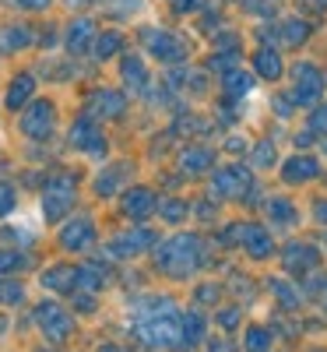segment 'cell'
<instances>
[{
  "label": "cell",
  "instance_id": "24",
  "mask_svg": "<svg viewBox=\"0 0 327 352\" xmlns=\"http://www.w3.org/2000/svg\"><path fill=\"white\" fill-rule=\"evenodd\" d=\"M207 159H212L207 152H187V155H183V169L197 173V169H204V166H207Z\"/></svg>",
  "mask_w": 327,
  "mask_h": 352
},
{
  "label": "cell",
  "instance_id": "30",
  "mask_svg": "<svg viewBox=\"0 0 327 352\" xmlns=\"http://www.w3.org/2000/svg\"><path fill=\"white\" fill-rule=\"evenodd\" d=\"M285 36H289V43H300V39L306 36V28L295 25V21H289V25H285Z\"/></svg>",
  "mask_w": 327,
  "mask_h": 352
},
{
  "label": "cell",
  "instance_id": "20",
  "mask_svg": "<svg viewBox=\"0 0 327 352\" xmlns=\"http://www.w3.org/2000/svg\"><path fill=\"white\" fill-rule=\"evenodd\" d=\"M88 36H92V21H78V25L71 28V36H67L71 50H74V53H81V50H84V43H88Z\"/></svg>",
  "mask_w": 327,
  "mask_h": 352
},
{
  "label": "cell",
  "instance_id": "37",
  "mask_svg": "<svg viewBox=\"0 0 327 352\" xmlns=\"http://www.w3.org/2000/svg\"><path fill=\"white\" fill-rule=\"evenodd\" d=\"M102 352H124V349H116V345H106V349H102Z\"/></svg>",
  "mask_w": 327,
  "mask_h": 352
},
{
  "label": "cell",
  "instance_id": "6",
  "mask_svg": "<svg viewBox=\"0 0 327 352\" xmlns=\"http://www.w3.org/2000/svg\"><path fill=\"white\" fill-rule=\"evenodd\" d=\"M320 88H324V81H320V71L313 64H300V67H295V99H300V102H313L320 96Z\"/></svg>",
  "mask_w": 327,
  "mask_h": 352
},
{
  "label": "cell",
  "instance_id": "9",
  "mask_svg": "<svg viewBox=\"0 0 327 352\" xmlns=\"http://www.w3.org/2000/svg\"><path fill=\"white\" fill-rule=\"evenodd\" d=\"M317 250L313 247H306V243H292L289 250H285V268L289 272H310V268H317Z\"/></svg>",
  "mask_w": 327,
  "mask_h": 352
},
{
  "label": "cell",
  "instance_id": "36",
  "mask_svg": "<svg viewBox=\"0 0 327 352\" xmlns=\"http://www.w3.org/2000/svg\"><path fill=\"white\" fill-rule=\"evenodd\" d=\"M212 352H232V345H229V342H218V345H215Z\"/></svg>",
  "mask_w": 327,
  "mask_h": 352
},
{
  "label": "cell",
  "instance_id": "33",
  "mask_svg": "<svg viewBox=\"0 0 327 352\" xmlns=\"http://www.w3.org/2000/svg\"><path fill=\"white\" fill-rule=\"evenodd\" d=\"M267 159H275V148H271V144H260V148H257V166H271Z\"/></svg>",
  "mask_w": 327,
  "mask_h": 352
},
{
  "label": "cell",
  "instance_id": "15",
  "mask_svg": "<svg viewBox=\"0 0 327 352\" xmlns=\"http://www.w3.org/2000/svg\"><path fill=\"white\" fill-rule=\"evenodd\" d=\"M32 88H36V81L28 78V74H21V78H18V81L8 88V106H11V109H18V106H21L28 96H32Z\"/></svg>",
  "mask_w": 327,
  "mask_h": 352
},
{
  "label": "cell",
  "instance_id": "26",
  "mask_svg": "<svg viewBox=\"0 0 327 352\" xmlns=\"http://www.w3.org/2000/svg\"><path fill=\"white\" fill-rule=\"evenodd\" d=\"M271 289H275V292H278V296H282V307H289V310H292V307H300V296H295V292H292L289 285H282V282H275Z\"/></svg>",
  "mask_w": 327,
  "mask_h": 352
},
{
  "label": "cell",
  "instance_id": "8",
  "mask_svg": "<svg viewBox=\"0 0 327 352\" xmlns=\"http://www.w3.org/2000/svg\"><path fill=\"white\" fill-rule=\"evenodd\" d=\"M232 236L247 240V247H250L253 257H267V254H271V236H267L260 226H240V229H232Z\"/></svg>",
  "mask_w": 327,
  "mask_h": 352
},
{
  "label": "cell",
  "instance_id": "34",
  "mask_svg": "<svg viewBox=\"0 0 327 352\" xmlns=\"http://www.w3.org/2000/svg\"><path fill=\"white\" fill-rule=\"evenodd\" d=\"M0 300H21V285H0Z\"/></svg>",
  "mask_w": 327,
  "mask_h": 352
},
{
  "label": "cell",
  "instance_id": "7",
  "mask_svg": "<svg viewBox=\"0 0 327 352\" xmlns=\"http://www.w3.org/2000/svg\"><path fill=\"white\" fill-rule=\"evenodd\" d=\"M92 240H95V229H92V222H88V219H74L60 232V243L67 250H84V247H92Z\"/></svg>",
  "mask_w": 327,
  "mask_h": 352
},
{
  "label": "cell",
  "instance_id": "3",
  "mask_svg": "<svg viewBox=\"0 0 327 352\" xmlns=\"http://www.w3.org/2000/svg\"><path fill=\"white\" fill-rule=\"evenodd\" d=\"M74 201V176H56V180L46 187L43 194V208H46V219H60Z\"/></svg>",
  "mask_w": 327,
  "mask_h": 352
},
{
  "label": "cell",
  "instance_id": "17",
  "mask_svg": "<svg viewBox=\"0 0 327 352\" xmlns=\"http://www.w3.org/2000/svg\"><path fill=\"white\" fill-rule=\"evenodd\" d=\"M43 282H46L49 289H74V285H78V272H71V268H53L49 275H43Z\"/></svg>",
  "mask_w": 327,
  "mask_h": 352
},
{
  "label": "cell",
  "instance_id": "19",
  "mask_svg": "<svg viewBox=\"0 0 327 352\" xmlns=\"http://www.w3.org/2000/svg\"><path fill=\"white\" fill-rule=\"evenodd\" d=\"M257 71H260L264 78H278V74H282L278 56H275V53H267V50H260V53H257Z\"/></svg>",
  "mask_w": 327,
  "mask_h": 352
},
{
  "label": "cell",
  "instance_id": "12",
  "mask_svg": "<svg viewBox=\"0 0 327 352\" xmlns=\"http://www.w3.org/2000/svg\"><path fill=\"white\" fill-rule=\"evenodd\" d=\"M201 338H204V317H201V314H187V317L180 320V345L194 349Z\"/></svg>",
  "mask_w": 327,
  "mask_h": 352
},
{
  "label": "cell",
  "instance_id": "5",
  "mask_svg": "<svg viewBox=\"0 0 327 352\" xmlns=\"http://www.w3.org/2000/svg\"><path fill=\"white\" fill-rule=\"evenodd\" d=\"M21 127H25L28 138H49V131H53V106L49 102H36L32 109L25 113Z\"/></svg>",
  "mask_w": 327,
  "mask_h": 352
},
{
  "label": "cell",
  "instance_id": "2",
  "mask_svg": "<svg viewBox=\"0 0 327 352\" xmlns=\"http://www.w3.org/2000/svg\"><path fill=\"white\" fill-rule=\"evenodd\" d=\"M201 261V243L197 236H176L159 250V264L172 275V278H187Z\"/></svg>",
  "mask_w": 327,
  "mask_h": 352
},
{
  "label": "cell",
  "instance_id": "16",
  "mask_svg": "<svg viewBox=\"0 0 327 352\" xmlns=\"http://www.w3.org/2000/svg\"><path fill=\"white\" fill-rule=\"evenodd\" d=\"M144 243H152V232H131V236H120L113 243V254H137Z\"/></svg>",
  "mask_w": 327,
  "mask_h": 352
},
{
  "label": "cell",
  "instance_id": "22",
  "mask_svg": "<svg viewBox=\"0 0 327 352\" xmlns=\"http://www.w3.org/2000/svg\"><path fill=\"white\" fill-rule=\"evenodd\" d=\"M95 102H99L95 109H99V113H106V116H116V113L124 109V99L116 96V92H102V96H95Z\"/></svg>",
  "mask_w": 327,
  "mask_h": 352
},
{
  "label": "cell",
  "instance_id": "32",
  "mask_svg": "<svg viewBox=\"0 0 327 352\" xmlns=\"http://www.w3.org/2000/svg\"><path fill=\"white\" fill-rule=\"evenodd\" d=\"M18 264H21L18 254H0V272H11V268H18Z\"/></svg>",
  "mask_w": 327,
  "mask_h": 352
},
{
  "label": "cell",
  "instance_id": "13",
  "mask_svg": "<svg viewBox=\"0 0 327 352\" xmlns=\"http://www.w3.org/2000/svg\"><path fill=\"white\" fill-rule=\"evenodd\" d=\"M124 208H127V215H131V219H144L148 212L155 208V197L148 194V190H131V194H127V201H124Z\"/></svg>",
  "mask_w": 327,
  "mask_h": 352
},
{
  "label": "cell",
  "instance_id": "25",
  "mask_svg": "<svg viewBox=\"0 0 327 352\" xmlns=\"http://www.w3.org/2000/svg\"><path fill=\"white\" fill-rule=\"evenodd\" d=\"M124 74H127V81H131L134 88H141V85H144V71H141V64H137V60H127V64H124Z\"/></svg>",
  "mask_w": 327,
  "mask_h": 352
},
{
  "label": "cell",
  "instance_id": "11",
  "mask_svg": "<svg viewBox=\"0 0 327 352\" xmlns=\"http://www.w3.org/2000/svg\"><path fill=\"white\" fill-rule=\"evenodd\" d=\"M247 184H250V176H247V169H243V166L222 169V173L215 176V187H218V194H240Z\"/></svg>",
  "mask_w": 327,
  "mask_h": 352
},
{
  "label": "cell",
  "instance_id": "21",
  "mask_svg": "<svg viewBox=\"0 0 327 352\" xmlns=\"http://www.w3.org/2000/svg\"><path fill=\"white\" fill-rule=\"evenodd\" d=\"M267 345H271V331H264V328L247 331V352H267Z\"/></svg>",
  "mask_w": 327,
  "mask_h": 352
},
{
  "label": "cell",
  "instance_id": "29",
  "mask_svg": "<svg viewBox=\"0 0 327 352\" xmlns=\"http://www.w3.org/2000/svg\"><path fill=\"white\" fill-rule=\"evenodd\" d=\"M225 85L232 88V92H247V88H250V78H247V74H229Z\"/></svg>",
  "mask_w": 327,
  "mask_h": 352
},
{
  "label": "cell",
  "instance_id": "28",
  "mask_svg": "<svg viewBox=\"0 0 327 352\" xmlns=\"http://www.w3.org/2000/svg\"><path fill=\"white\" fill-rule=\"evenodd\" d=\"M162 212H166V219H169V222H180V219L187 215V204H180V201H169V204H162Z\"/></svg>",
  "mask_w": 327,
  "mask_h": 352
},
{
  "label": "cell",
  "instance_id": "23",
  "mask_svg": "<svg viewBox=\"0 0 327 352\" xmlns=\"http://www.w3.org/2000/svg\"><path fill=\"white\" fill-rule=\"evenodd\" d=\"M267 215H275V222L285 226V222H292L295 212H292V204H285V201H271V204H267Z\"/></svg>",
  "mask_w": 327,
  "mask_h": 352
},
{
  "label": "cell",
  "instance_id": "27",
  "mask_svg": "<svg viewBox=\"0 0 327 352\" xmlns=\"http://www.w3.org/2000/svg\"><path fill=\"white\" fill-rule=\"evenodd\" d=\"M116 46H120V36L109 32V36H102V39H99V50H95V53H99V56H113V53H116Z\"/></svg>",
  "mask_w": 327,
  "mask_h": 352
},
{
  "label": "cell",
  "instance_id": "4",
  "mask_svg": "<svg viewBox=\"0 0 327 352\" xmlns=\"http://www.w3.org/2000/svg\"><path fill=\"white\" fill-rule=\"evenodd\" d=\"M36 320H39V328H43L53 342H60V338L71 335V317L56 307V303H43V307L36 310Z\"/></svg>",
  "mask_w": 327,
  "mask_h": 352
},
{
  "label": "cell",
  "instance_id": "1",
  "mask_svg": "<svg viewBox=\"0 0 327 352\" xmlns=\"http://www.w3.org/2000/svg\"><path fill=\"white\" fill-rule=\"evenodd\" d=\"M155 307H148V317L137 324V335L148 345H159V349H172L180 345V317H176L169 300H152Z\"/></svg>",
  "mask_w": 327,
  "mask_h": 352
},
{
  "label": "cell",
  "instance_id": "18",
  "mask_svg": "<svg viewBox=\"0 0 327 352\" xmlns=\"http://www.w3.org/2000/svg\"><path fill=\"white\" fill-rule=\"evenodd\" d=\"M71 141H74V144H81V148H95V152H102V141L95 138V127H88L84 120H81V124L74 127Z\"/></svg>",
  "mask_w": 327,
  "mask_h": 352
},
{
  "label": "cell",
  "instance_id": "10",
  "mask_svg": "<svg viewBox=\"0 0 327 352\" xmlns=\"http://www.w3.org/2000/svg\"><path fill=\"white\" fill-rule=\"evenodd\" d=\"M148 43H152V53L162 56V60H176V56H183V43L169 36V32H148Z\"/></svg>",
  "mask_w": 327,
  "mask_h": 352
},
{
  "label": "cell",
  "instance_id": "35",
  "mask_svg": "<svg viewBox=\"0 0 327 352\" xmlns=\"http://www.w3.org/2000/svg\"><path fill=\"white\" fill-rule=\"evenodd\" d=\"M313 127H327V106H324V109L313 116Z\"/></svg>",
  "mask_w": 327,
  "mask_h": 352
},
{
  "label": "cell",
  "instance_id": "31",
  "mask_svg": "<svg viewBox=\"0 0 327 352\" xmlns=\"http://www.w3.org/2000/svg\"><path fill=\"white\" fill-rule=\"evenodd\" d=\"M11 204H14L11 187H0V215H8V212H11Z\"/></svg>",
  "mask_w": 327,
  "mask_h": 352
},
{
  "label": "cell",
  "instance_id": "14",
  "mask_svg": "<svg viewBox=\"0 0 327 352\" xmlns=\"http://www.w3.org/2000/svg\"><path fill=\"white\" fill-rule=\"evenodd\" d=\"M317 176V162L313 159H292L285 166V180L289 184H300V180H313Z\"/></svg>",
  "mask_w": 327,
  "mask_h": 352
}]
</instances>
